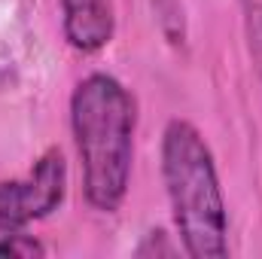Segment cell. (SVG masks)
<instances>
[{"label": "cell", "instance_id": "6", "mask_svg": "<svg viewBox=\"0 0 262 259\" xmlns=\"http://www.w3.org/2000/svg\"><path fill=\"white\" fill-rule=\"evenodd\" d=\"M165 238H168L165 232H149V235H146V241H149V244H140L134 253H137V256H146V253H168V256H171V253H177L180 247L165 244Z\"/></svg>", "mask_w": 262, "mask_h": 259}, {"label": "cell", "instance_id": "2", "mask_svg": "<svg viewBox=\"0 0 262 259\" xmlns=\"http://www.w3.org/2000/svg\"><path fill=\"white\" fill-rule=\"evenodd\" d=\"M162 177L171 201L174 229L183 253L195 259H220L229 253V213L220 186L216 162L186 119H171L162 134Z\"/></svg>", "mask_w": 262, "mask_h": 259}, {"label": "cell", "instance_id": "4", "mask_svg": "<svg viewBox=\"0 0 262 259\" xmlns=\"http://www.w3.org/2000/svg\"><path fill=\"white\" fill-rule=\"evenodd\" d=\"M64 40L82 55L101 52L116 31V15L110 0H61Z\"/></svg>", "mask_w": 262, "mask_h": 259}, {"label": "cell", "instance_id": "3", "mask_svg": "<svg viewBox=\"0 0 262 259\" xmlns=\"http://www.w3.org/2000/svg\"><path fill=\"white\" fill-rule=\"evenodd\" d=\"M67 195V162L58 146H49L28 177L0 183V232H21L61 207Z\"/></svg>", "mask_w": 262, "mask_h": 259}, {"label": "cell", "instance_id": "5", "mask_svg": "<svg viewBox=\"0 0 262 259\" xmlns=\"http://www.w3.org/2000/svg\"><path fill=\"white\" fill-rule=\"evenodd\" d=\"M0 256L9 259H34V256H46V244L37 241L34 235L21 232H3L0 235Z\"/></svg>", "mask_w": 262, "mask_h": 259}, {"label": "cell", "instance_id": "1", "mask_svg": "<svg viewBox=\"0 0 262 259\" xmlns=\"http://www.w3.org/2000/svg\"><path fill=\"white\" fill-rule=\"evenodd\" d=\"M137 104L110 73H89L70 95V131L82 165L85 201L113 213L122 207L131 183Z\"/></svg>", "mask_w": 262, "mask_h": 259}]
</instances>
